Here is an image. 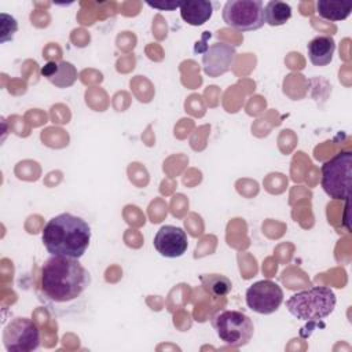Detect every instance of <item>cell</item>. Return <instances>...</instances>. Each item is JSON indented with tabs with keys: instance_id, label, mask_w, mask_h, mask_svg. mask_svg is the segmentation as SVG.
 I'll list each match as a JSON object with an SVG mask.
<instances>
[{
	"instance_id": "cell-7",
	"label": "cell",
	"mask_w": 352,
	"mask_h": 352,
	"mask_svg": "<svg viewBox=\"0 0 352 352\" xmlns=\"http://www.w3.org/2000/svg\"><path fill=\"white\" fill-rule=\"evenodd\" d=\"M3 345L7 352H32L40 346V330L29 318H14L3 330Z\"/></svg>"
},
{
	"instance_id": "cell-2",
	"label": "cell",
	"mask_w": 352,
	"mask_h": 352,
	"mask_svg": "<svg viewBox=\"0 0 352 352\" xmlns=\"http://www.w3.org/2000/svg\"><path fill=\"white\" fill-rule=\"evenodd\" d=\"M91 235V227L82 217L65 212L45 223L41 241L51 256L80 258L89 246Z\"/></svg>"
},
{
	"instance_id": "cell-15",
	"label": "cell",
	"mask_w": 352,
	"mask_h": 352,
	"mask_svg": "<svg viewBox=\"0 0 352 352\" xmlns=\"http://www.w3.org/2000/svg\"><path fill=\"white\" fill-rule=\"evenodd\" d=\"M292 18V7L279 0H271L264 7V22L270 26H282Z\"/></svg>"
},
{
	"instance_id": "cell-12",
	"label": "cell",
	"mask_w": 352,
	"mask_h": 352,
	"mask_svg": "<svg viewBox=\"0 0 352 352\" xmlns=\"http://www.w3.org/2000/svg\"><path fill=\"white\" fill-rule=\"evenodd\" d=\"M182 19L191 26H201L212 18L213 4L208 0H187L180 4Z\"/></svg>"
},
{
	"instance_id": "cell-18",
	"label": "cell",
	"mask_w": 352,
	"mask_h": 352,
	"mask_svg": "<svg viewBox=\"0 0 352 352\" xmlns=\"http://www.w3.org/2000/svg\"><path fill=\"white\" fill-rule=\"evenodd\" d=\"M146 4L151 8H157L161 11H173L176 8H180L182 1H176V0H168V1H146Z\"/></svg>"
},
{
	"instance_id": "cell-8",
	"label": "cell",
	"mask_w": 352,
	"mask_h": 352,
	"mask_svg": "<svg viewBox=\"0 0 352 352\" xmlns=\"http://www.w3.org/2000/svg\"><path fill=\"white\" fill-rule=\"evenodd\" d=\"M246 305L256 314L270 315L278 311L283 302V290L270 279L257 280L246 290Z\"/></svg>"
},
{
	"instance_id": "cell-6",
	"label": "cell",
	"mask_w": 352,
	"mask_h": 352,
	"mask_svg": "<svg viewBox=\"0 0 352 352\" xmlns=\"http://www.w3.org/2000/svg\"><path fill=\"white\" fill-rule=\"evenodd\" d=\"M224 23L239 32H252L264 26V6L260 0H228L221 11Z\"/></svg>"
},
{
	"instance_id": "cell-3",
	"label": "cell",
	"mask_w": 352,
	"mask_h": 352,
	"mask_svg": "<svg viewBox=\"0 0 352 352\" xmlns=\"http://www.w3.org/2000/svg\"><path fill=\"white\" fill-rule=\"evenodd\" d=\"M336 302V294L330 287L315 286L292 294L286 300V308L298 320L318 322L334 311Z\"/></svg>"
},
{
	"instance_id": "cell-4",
	"label": "cell",
	"mask_w": 352,
	"mask_h": 352,
	"mask_svg": "<svg viewBox=\"0 0 352 352\" xmlns=\"http://www.w3.org/2000/svg\"><path fill=\"white\" fill-rule=\"evenodd\" d=\"M352 176V153L344 150L323 162L320 166V186L333 199L349 198Z\"/></svg>"
},
{
	"instance_id": "cell-16",
	"label": "cell",
	"mask_w": 352,
	"mask_h": 352,
	"mask_svg": "<svg viewBox=\"0 0 352 352\" xmlns=\"http://www.w3.org/2000/svg\"><path fill=\"white\" fill-rule=\"evenodd\" d=\"M199 280L202 287L214 297H224L232 289L231 280L221 274H204L199 275Z\"/></svg>"
},
{
	"instance_id": "cell-17",
	"label": "cell",
	"mask_w": 352,
	"mask_h": 352,
	"mask_svg": "<svg viewBox=\"0 0 352 352\" xmlns=\"http://www.w3.org/2000/svg\"><path fill=\"white\" fill-rule=\"evenodd\" d=\"M0 18H1V38H0V41L6 43L8 40H12L15 32L18 30V22L14 16H11L6 12H1Z\"/></svg>"
},
{
	"instance_id": "cell-14",
	"label": "cell",
	"mask_w": 352,
	"mask_h": 352,
	"mask_svg": "<svg viewBox=\"0 0 352 352\" xmlns=\"http://www.w3.org/2000/svg\"><path fill=\"white\" fill-rule=\"evenodd\" d=\"M316 12L326 21H344L352 12V6L342 1H327L319 0L316 3Z\"/></svg>"
},
{
	"instance_id": "cell-13",
	"label": "cell",
	"mask_w": 352,
	"mask_h": 352,
	"mask_svg": "<svg viewBox=\"0 0 352 352\" xmlns=\"http://www.w3.org/2000/svg\"><path fill=\"white\" fill-rule=\"evenodd\" d=\"M307 51L314 66H326L333 60L336 41L331 36H316L308 43Z\"/></svg>"
},
{
	"instance_id": "cell-1",
	"label": "cell",
	"mask_w": 352,
	"mask_h": 352,
	"mask_svg": "<svg viewBox=\"0 0 352 352\" xmlns=\"http://www.w3.org/2000/svg\"><path fill=\"white\" fill-rule=\"evenodd\" d=\"M91 276L78 258L51 256L41 267V293L54 302H69L89 286Z\"/></svg>"
},
{
	"instance_id": "cell-9",
	"label": "cell",
	"mask_w": 352,
	"mask_h": 352,
	"mask_svg": "<svg viewBox=\"0 0 352 352\" xmlns=\"http://www.w3.org/2000/svg\"><path fill=\"white\" fill-rule=\"evenodd\" d=\"M236 58L235 47L227 43H214L202 54V67L204 73L209 77H220L226 74L234 65Z\"/></svg>"
},
{
	"instance_id": "cell-11",
	"label": "cell",
	"mask_w": 352,
	"mask_h": 352,
	"mask_svg": "<svg viewBox=\"0 0 352 352\" xmlns=\"http://www.w3.org/2000/svg\"><path fill=\"white\" fill-rule=\"evenodd\" d=\"M40 73L56 88H69L78 77L76 66L67 60H48Z\"/></svg>"
},
{
	"instance_id": "cell-5",
	"label": "cell",
	"mask_w": 352,
	"mask_h": 352,
	"mask_svg": "<svg viewBox=\"0 0 352 352\" xmlns=\"http://www.w3.org/2000/svg\"><path fill=\"white\" fill-rule=\"evenodd\" d=\"M212 326L217 337L230 346L241 348L246 345L253 334V320L243 312L235 309H224L213 315Z\"/></svg>"
},
{
	"instance_id": "cell-10",
	"label": "cell",
	"mask_w": 352,
	"mask_h": 352,
	"mask_svg": "<svg viewBox=\"0 0 352 352\" xmlns=\"http://www.w3.org/2000/svg\"><path fill=\"white\" fill-rule=\"evenodd\" d=\"M153 245L162 257L176 258L186 253L188 248V239L183 228L166 224L157 231Z\"/></svg>"
}]
</instances>
